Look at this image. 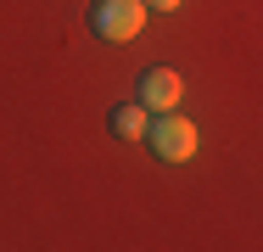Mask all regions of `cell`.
Returning <instances> with one entry per match:
<instances>
[{
  "label": "cell",
  "instance_id": "obj_1",
  "mask_svg": "<svg viewBox=\"0 0 263 252\" xmlns=\"http://www.w3.org/2000/svg\"><path fill=\"white\" fill-rule=\"evenodd\" d=\"M146 140H152V151H157L162 163H191V157H196V123L179 118V106H174V112H152Z\"/></svg>",
  "mask_w": 263,
  "mask_h": 252
},
{
  "label": "cell",
  "instance_id": "obj_5",
  "mask_svg": "<svg viewBox=\"0 0 263 252\" xmlns=\"http://www.w3.org/2000/svg\"><path fill=\"white\" fill-rule=\"evenodd\" d=\"M179 0H146V11H174Z\"/></svg>",
  "mask_w": 263,
  "mask_h": 252
},
{
  "label": "cell",
  "instance_id": "obj_3",
  "mask_svg": "<svg viewBox=\"0 0 263 252\" xmlns=\"http://www.w3.org/2000/svg\"><path fill=\"white\" fill-rule=\"evenodd\" d=\"M185 96V84H179V73L174 67H146L140 73V84H135V101L146 106V112H174Z\"/></svg>",
  "mask_w": 263,
  "mask_h": 252
},
{
  "label": "cell",
  "instance_id": "obj_4",
  "mask_svg": "<svg viewBox=\"0 0 263 252\" xmlns=\"http://www.w3.org/2000/svg\"><path fill=\"white\" fill-rule=\"evenodd\" d=\"M146 123H152V112H146L140 101L112 106V135H118V140H146Z\"/></svg>",
  "mask_w": 263,
  "mask_h": 252
},
{
  "label": "cell",
  "instance_id": "obj_2",
  "mask_svg": "<svg viewBox=\"0 0 263 252\" xmlns=\"http://www.w3.org/2000/svg\"><path fill=\"white\" fill-rule=\"evenodd\" d=\"M90 28L112 45L135 40L146 28V0H90Z\"/></svg>",
  "mask_w": 263,
  "mask_h": 252
}]
</instances>
